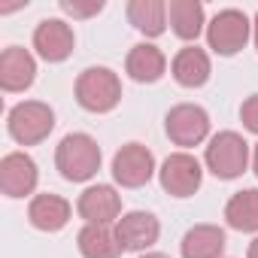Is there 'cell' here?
<instances>
[{
	"instance_id": "5b68a950",
	"label": "cell",
	"mask_w": 258,
	"mask_h": 258,
	"mask_svg": "<svg viewBox=\"0 0 258 258\" xmlns=\"http://www.w3.org/2000/svg\"><path fill=\"white\" fill-rule=\"evenodd\" d=\"M249 34H252V22L243 10H219L210 25H207V46L222 55V58H231L237 55L246 43H249Z\"/></svg>"
},
{
	"instance_id": "2e32d148",
	"label": "cell",
	"mask_w": 258,
	"mask_h": 258,
	"mask_svg": "<svg viewBox=\"0 0 258 258\" xmlns=\"http://www.w3.org/2000/svg\"><path fill=\"white\" fill-rule=\"evenodd\" d=\"M164 70H167V58L152 43H137L131 52H127V58H124V73L131 76L134 82H143V85L158 82L164 76Z\"/></svg>"
},
{
	"instance_id": "603a6c76",
	"label": "cell",
	"mask_w": 258,
	"mask_h": 258,
	"mask_svg": "<svg viewBox=\"0 0 258 258\" xmlns=\"http://www.w3.org/2000/svg\"><path fill=\"white\" fill-rule=\"evenodd\" d=\"M240 121L249 134H258V94H249L240 106Z\"/></svg>"
},
{
	"instance_id": "d4e9b609",
	"label": "cell",
	"mask_w": 258,
	"mask_h": 258,
	"mask_svg": "<svg viewBox=\"0 0 258 258\" xmlns=\"http://www.w3.org/2000/svg\"><path fill=\"white\" fill-rule=\"evenodd\" d=\"M252 170H255V176H258V143L252 146Z\"/></svg>"
},
{
	"instance_id": "cb8c5ba5",
	"label": "cell",
	"mask_w": 258,
	"mask_h": 258,
	"mask_svg": "<svg viewBox=\"0 0 258 258\" xmlns=\"http://www.w3.org/2000/svg\"><path fill=\"white\" fill-rule=\"evenodd\" d=\"M246 258H258V237L249 243V252H246Z\"/></svg>"
},
{
	"instance_id": "44dd1931",
	"label": "cell",
	"mask_w": 258,
	"mask_h": 258,
	"mask_svg": "<svg viewBox=\"0 0 258 258\" xmlns=\"http://www.w3.org/2000/svg\"><path fill=\"white\" fill-rule=\"evenodd\" d=\"M124 13L143 37H161L167 31V4L161 0H131Z\"/></svg>"
},
{
	"instance_id": "4fadbf2b",
	"label": "cell",
	"mask_w": 258,
	"mask_h": 258,
	"mask_svg": "<svg viewBox=\"0 0 258 258\" xmlns=\"http://www.w3.org/2000/svg\"><path fill=\"white\" fill-rule=\"evenodd\" d=\"M37 79V61L25 46H7L0 55V88L4 91H28Z\"/></svg>"
},
{
	"instance_id": "7a4b0ae2",
	"label": "cell",
	"mask_w": 258,
	"mask_h": 258,
	"mask_svg": "<svg viewBox=\"0 0 258 258\" xmlns=\"http://www.w3.org/2000/svg\"><path fill=\"white\" fill-rule=\"evenodd\" d=\"M55 167L67 182H88L100 170V146L91 134L73 131L55 146Z\"/></svg>"
},
{
	"instance_id": "6da1fadb",
	"label": "cell",
	"mask_w": 258,
	"mask_h": 258,
	"mask_svg": "<svg viewBox=\"0 0 258 258\" xmlns=\"http://www.w3.org/2000/svg\"><path fill=\"white\" fill-rule=\"evenodd\" d=\"M249 161H252V149L243 140V134H237V131L213 134L207 143V152H204V167L216 179H225V182L243 176L249 170Z\"/></svg>"
},
{
	"instance_id": "3957f363",
	"label": "cell",
	"mask_w": 258,
	"mask_h": 258,
	"mask_svg": "<svg viewBox=\"0 0 258 258\" xmlns=\"http://www.w3.org/2000/svg\"><path fill=\"white\" fill-rule=\"evenodd\" d=\"M76 103L85 112L103 115L112 112L121 100V79L109 67H88L76 76Z\"/></svg>"
},
{
	"instance_id": "9c48e42d",
	"label": "cell",
	"mask_w": 258,
	"mask_h": 258,
	"mask_svg": "<svg viewBox=\"0 0 258 258\" xmlns=\"http://www.w3.org/2000/svg\"><path fill=\"white\" fill-rule=\"evenodd\" d=\"M115 237H118V243H121L124 252H146V249H152L158 243L161 222L155 219V213L131 210V213H124L115 222Z\"/></svg>"
},
{
	"instance_id": "ac0fdd59",
	"label": "cell",
	"mask_w": 258,
	"mask_h": 258,
	"mask_svg": "<svg viewBox=\"0 0 258 258\" xmlns=\"http://www.w3.org/2000/svg\"><path fill=\"white\" fill-rule=\"evenodd\" d=\"M167 22H170V31L179 40L191 43L207 28L204 4H201V0H170V4H167Z\"/></svg>"
},
{
	"instance_id": "7402d4cb",
	"label": "cell",
	"mask_w": 258,
	"mask_h": 258,
	"mask_svg": "<svg viewBox=\"0 0 258 258\" xmlns=\"http://www.w3.org/2000/svg\"><path fill=\"white\" fill-rule=\"evenodd\" d=\"M61 13L70 19H91L103 10V0H61Z\"/></svg>"
},
{
	"instance_id": "8992f818",
	"label": "cell",
	"mask_w": 258,
	"mask_h": 258,
	"mask_svg": "<svg viewBox=\"0 0 258 258\" xmlns=\"http://www.w3.org/2000/svg\"><path fill=\"white\" fill-rule=\"evenodd\" d=\"M164 131L173 146H182V152L195 149L210 137V112L198 103H176L164 118Z\"/></svg>"
},
{
	"instance_id": "8fae6325",
	"label": "cell",
	"mask_w": 258,
	"mask_h": 258,
	"mask_svg": "<svg viewBox=\"0 0 258 258\" xmlns=\"http://www.w3.org/2000/svg\"><path fill=\"white\" fill-rule=\"evenodd\" d=\"M76 213L79 219H85V225H115L121 219V198L112 185L97 182L79 195Z\"/></svg>"
},
{
	"instance_id": "7c38bea8",
	"label": "cell",
	"mask_w": 258,
	"mask_h": 258,
	"mask_svg": "<svg viewBox=\"0 0 258 258\" xmlns=\"http://www.w3.org/2000/svg\"><path fill=\"white\" fill-rule=\"evenodd\" d=\"M40 182V170H37V161L28 155V152H10L0 161V191L7 198H28L34 195Z\"/></svg>"
},
{
	"instance_id": "4316f807",
	"label": "cell",
	"mask_w": 258,
	"mask_h": 258,
	"mask_svg": "<svg viewBox=\"0 0 258 258\" xmlns=\"http://www.w3.org/2000/svg\"><path fill=\"white\" fill-rule=\"evenodd\" d=\"M252 37H255V49H258V16H255V22H252Z\"/></svg>"
},
{
	"instance_id": "9a60e30c",
	"label": "cell",
	"mask_w": 258,
	"mask_h": 258,
	"mask_svg": "<svg viewBox=\"0 0 258 258\" xmlns=\"http://www.w3.org/2000/svg\"><path fill=\"white\" fill-rule=\"evenodd\" d=\"M70 201L61 198V195H34L31 204H28V222L37 228V231H46V234H55L61 231L67 222H70Z\"/></svg>"
},
{
	"instance_id": "e0dca14e",
	"label": "cell",
	"mask_w": 258,
	"mask_h": 258,
	"mask_svg": "<svg viewBox=\"0 0 258 258\" xmlns=\"http://www.w3.org/2000/svg\"><path fill=\"white\" fill-rule=\"evenodd\" d=\"M225 243H228L225 231L219 225L204 222V225H195V228H188L182 234L179 252H182V258H222Z\"/></svg>"
},
{
	"instance_id": "484cf974",
	"label": "cell",
	"mask_w": 258,
	"mask_h": 258,
	"mask_svg": "<svg viewBox=\"0 0 258 258\" xmlns=\"http://www.w3.org/2000/svg\"><path fill=\"white\" fill-rule=\"evenodd\" d=\"M140 258H170V255H164V252H143Z\"/></svg>"
},
{
	"instance_id": "52a82bcc",
	"label": "cell",
	"mask_w": 258,
	"mask_h": 258,
	"mask_svg": "<svg viewBox=\"0 0 258 258\" xmlns=\"http://www.w3.org/2000/svg\"><path fill=\"white\" fill-rule=\"evenodd\" d=\"M158 182L170 198H191L204 182V164L191 152H173L158 167Z\"/></svg>"
},
{
	"instance_id": "ba28073f",
	"label": "cell",
	"mask_w": 258,
	"mask_h": 258,
	"mask_svg": "<svg viewBox=\"0 0 258 258\" xmlns=\"http://www.w3.org/2000/svg\"><path fill=\"white\" fill-rule=\"evenodd\" d=\"M155 176V155L143 143H124L112 155V179L121 188H143Z\"/></svg>"
},
{
	"instance_id": "30bf717a",
	"label": "cell",
	"mask_w": 258,
	"mask_h": 258,
	"mask_svg": "<svg viewBox=\"0 0 258 258\" xmlns=\"http://www.w3.org/2000/svg\"><path fill=\"white\" fill-rule=\"evenodd\" d=\"M73 46H76V34L64 19H43L34 28V49L49 64L67 61L73 55Z\"/></svg>"
},
{
	"instance_id": "277c9868",
	"label": "cell",
	"mask_w": 258,
	"mask_h": 258,
	"mask_svg": "<svg viewBox=\"0 0 258 258\" xmlns=\"http://www.w3.org/2000/svg\"><path fill=\"white\" fill-rule=\"evenodd\" d=\"M55 127V109L43 100H22L7 115V131L19 146L43 143Z\"/></svg>"
},
{
	"instance_id": "5bb4252c",
	"label": "cell",
	"mask_w": 258,
	"mask_h": 258,
	"mask_svg": "<svg viewBox=\"0 0 258 258\" xmlns=\"http://www.w3.org/2000/svg\"><path fill=\"white\" fill-rule=\"evenodd\" d=\"M170 73L182 88H201L213 76V61L201 46H182L170 61Z\"/></svg>"
},
{
	"instance_id": "d6986e66",
	"label": "cell",
	"mask_w": 258,
	"mask_h": 258,
	"mask_svg": "<svg viewBox=\"0 0 258 258\" xmlns=\"http://www.w3.org/2000/svg\"><path fill=\"white\" fill-rule=\"evenodd\" d=\"M76 246L82 258H118L124 252L115 237V225H85L76 234Z\"/></svg>"
},
{
	"instance_id": "ffe728a7",
	"label": "cell",
	"mask_w": 258,
	"mask_h": 258,
	"mask_svg": "<svg viewBox=\"0 0 258 258\" xmlns=\"http://www.w3.org/2000/svg\"><path fill=\"white\" fill-rule=\"evenodd\" d=\"M225 222L240 234H258V188L234 191L225 204Z\"/></svg>"
}]
</instances>
